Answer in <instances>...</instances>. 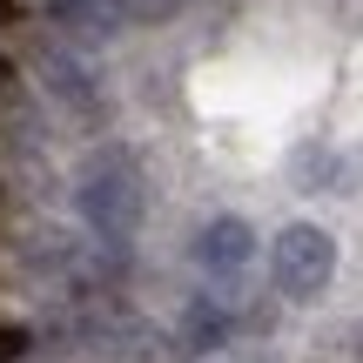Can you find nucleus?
<instances>
[{"instance_id": "nucleus-1", "label": "nucleus", "mask_w": 363, "mask_h": 363, "mask_svg": "<svg viewBox=\"0 0 363 363\" xmlns=\"http://www.w3.org/2000/svg\"><path fill=\"white\" fill-rule=\"evenodd\" d=\"M74 208L88 222V235L101 242H135L148 216V175L135 162V148H94L74 175Z\"/></svg>"}, {"instance_id": "nucleus-6", "label": "nucleus", "mask_w": 363, "mask_h": 363, "mask_svg": "<svg viewBox=\"0 0 363 363\" xmlns=\"http://www.w3.org/2000/svg\"><path fill=\"white\" fill-rule=\"evenodd\" d=\"M235 303L229 296H189V310H182V350H195V357H208V350H222V343L235 337Z\"/></svg>"}, {"instance_id": "nucleus-12", "label": "nucleus", "mask_w": 363, "mask_h": 363, "mask_svg": "<svg viewBox=\"0 0 363 363\" xmlns=\"http://www.w3.org/2000/svg\"><path fill=\"white\" fill-rule=\"evenodd\" d=\"M235 363H269V357H235Z\"/></svg>"}, {"instance_id": "nucleus-5", "label": "nucleus", "mask_w": 363, "mask_h": 363, "mask_svg": "<svg viewBox=\"0 0 363 363\" xmlns=\"http://www.w3.org/2000/svg\"><path fill=\"white\" fill-rule=\"evenodd\" d=\"M40 13L74 40H115L128 21V0H40Z\"/></svg>"}, {"instance_id": "nucleus-4", "label": "nucleus", "mask_w": 363, "mask_h": 363, "mask_svg": "<svg viewBox=\"0 0 363 363\" xmlns=\"http://www.w3.org/2000/svg\"><path fill=\"white\" fill-rule=\"evenodd\" d=\"M249 256H256V235H249V222H235V216H208L202 229H195V262H202L208 276H242Z\"/></svg>"}, {"instance_id": "nucleus-9", "label": "nucleus", "mask_w": 363, "mask_h": 363, "mask_svg": "<svg viewBox=\"0 0 363 363\" xmlns=\"http://www.w3.org/2000/svg\"><path fill=\"white\" fill-rule=\"evenodd\" d=\"M27 343H34V337H27V330H0V363H13V357H27Z\"/></svg>"}, {"instance_id": "nucleus-10", "label": "nucleus", "mask_w": 363, "mask_h": 363, "mask_svg": "<svg viewBox=\"0 0 363 363\" xmlns=\"http://www.w3.org/2000/svg\"><path fill=\"white\" fill-rule=\"evenodd\" d=\"M21 21V7H13V0H0V27H13Z\"/></svg>"}, {"instance_id": "nucleus-7", "label": "nucleus", "mask_w": 363, "mask_h": 363, "mask_svg": "<svg viewBox=\"0 0 363 363\" xmlns=\"http://www.w3.org/2000/svg\"><path fill=\"white\" fill-rule=\"evenodd\" d=\"M323 357L330 363H363V316H350V323H337L323 337Z\"/></svg>"}, {"instance_id": "nucleus-8", "label": "nucleus", "mask_w": 363, "mask_h": 363, "mask_svg": "<svg viewBox=\"0 0 363 363\" xmlns=\"http://www.w3.org/2000/svg\"><path fill=\"white\" fill-rule=\"evenodd\" d=\"M189 0H128V13L135 21H169V13H182Z\"/></svg>"}, {"instance_id": "nucleus-2", "label": "nucleus", "mask_w": 363, "mask_h": 363, "mask_svg": "<svg viewBox=\"0 0 363 363\" xmlns=\"http://www.w3.org/2000/svg\"><path fill=\"white\" fill-rule=\"evenodd\" d=\"M27 74H34L40 101H48L61 121H74V128H94V121L108 115V94H101V81H94V67L81 61L74 40H48V34L27 40Z\"/></svg>"}, {"instance_id": "nucleus-3", "label": "nucleus", "mask_w": 363, "mask_h": 363, "mask_svg": "<svg viewBox=\"0 0 363 363\" xmlns=\"http://www.w3.org/2000/svg\"><path fill=\"white\" fill-rule=\"evenodd\" d=\"M269 276L289 303H316L330 289V276H337V235L316 229V222H289L269 242Z\"/></svg>"}, {"instance_id": "nucleus-11", "label": "nucleus", "mask_w": 363, "mask_h": 363, "mask_svg": "<svg viewBox=\"0 0 363 363\" xmlns=\"http://www.w3.org/2000/svg\"><path fill=\"white\" fill-rule=\"evenodd\" d=\"M7 88H13V67H7V61H0V94H7Z\"/></svg>"}]
</instances>
